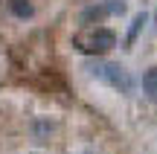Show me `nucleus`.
Here are the masks:
<instances>
[{
	"instance_id": "nucleus-6",
	"label": "nucleus",
	"mask_w": 157,
	"mask_h": 154,
	"mask_svg": "<svg viewBox=\"0 0 157 154\" xmlns=\"http://www.w3.org/2000/svg\"><path fill=\"white\" fill-rule=\"evenodd\" d=\"M9 12H12L15 17H23V21L35 15V9H32L29 0H9Z\"/></svg>"
},
{
	"instance_id": "nucleus-7",
	"label": "nucleus",
	"mask_w": 157,
	"mask_h": 154,
	"mask_svg": "<svg viewBox=\"0 0 157 154\" xmlns=\"http://www.w3.org/2000/svg\"><path fill=\"white\" fill-rule=\"evenodd\" d=\"M32 134H35V140H38V143H47V140H50V134H52V122L35 119V122H32Z\"/></svg>"
},
{
	"instance_id": "nucleus-4",
	"label": "nucleus",
	"mask_w": 157,
	"mask_h": 154,
	"mask_svg": "<svg viewBox=\"0 0 157 154\" xmlns=\"http://www.w3.org/2000/svg\"><path fill=\"white\" fill-rule=\"evenodd\" d=\"M146 21H148L146 12L134 15V21H131V26H128V35H125V50H131V47H134V41L140 38V32H143V26H146Z\"/></svg>"
},
{
	"instance_id": "nucleus-2",
	"label": "nucleus",
	"mask_w": 157,
	"mask_h": 154,
	"mask_svg": "<svg viewBox=\"0 0 157 154\" xmlns=\"http://www.w3.org/2000/svg\"><path fill=\"white\" fill-rule=\"evenodd\" d=\"M73 47L78 52H87V55H102V52L113 50L117 47V32L113 29H93L90 35H76L73 38Z\"/></svg>"
},
{
	"instance_id": "nucleus-3",
	"label": "nucleus",
	"mask_w": 157,
	"mask_h": 154,
	"mask_svg": "<svg viewBox=\"0 0 157 154\" xmlns=\"http://www.w3.org/2000/svg\"><path fill=\"white\" fill-rule=\"evenodd\" d=\"M125 0H102V3H93L87 6V9H82V15H78V23L82 26H90V23H99L105 21V17L111 15H125Z\"/></svg>"
},
{
	"instance_id": "nucleus-8",
	"label": "nucleus",
	"mask_w": 157,
	"mask_h": 154,
	"mask_svg": "<svg viewBox=\"0 0 157 154\" xmlns=\"http://www.w3.org/2000/svg\"><path fill=\"white\" fill-rule=\"evenodd\" d=\"M87 154H93V151H87Z\"/></svg>"
},
{
	"instance_id": "nucleus-5",
	"label": "nucleus",
	"mask_w": 157,
	"mask_h": 154,
	"mask_svg": "<svg viewBox=\"0 0 157 154\" xmlns=\"http://www.w3.org/2000/svg\"><path fill=\"white\" fill-rule=\"evenodd\" d=\"M143 90H146V96L157 102V67H148L146 76H143Z\"/></svg>"
},
{
	"instance_id": "nucleus-1",
	"label": "nucleus",
	"mask_w": 157,
	"mask_h": 154,
	"mask_svg": "<svg viewBox=\"0 0 157 154\" xmlns=\"http://www.w3.org/2000/svg\"><path fill=\"white\" fill-rule=\"evenodd\" d=\"M82 70H87V76H93V79L111 85L113 90H119L122 96H131V93H134V79H131V73L125 67H119V64H113V61L93 58V61H84Z\"/></svg>"
},
{
	"instance_id": "nucleus-9",
	"label": "nucleus",
	"mask_w": 157,
	"mask_h": 154,
	"mask_svg": "<svg viewBox=\"0 0 157 154\" xmlns=\"http://www.w3.org/2000/svg\"><path fill=\"white\" fill-rule=\"evenodd\" d=\"M154 26H157V23H154Z\"/></svg>"
}]
</instances>
